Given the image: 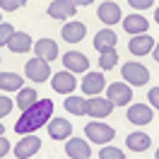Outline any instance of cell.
I'll list each match as a JSON object with an SVG mask.
<instances>
[{
  "instance_id": "cell-1",
  "label": "cell",
  "mask_w": 159,
  "mask_h": 159,
  "mask_svg": "<svg viewBox=\"0 0 159 159\" xmlns=\"http://www.w3.org/2000/svg\"><path fill=\"white\" fill-rule=\"evenodd\" d=\"M51 116H53V101L41 99V101H36L34 106H29L27 111H22L20 120L15 123V133H17V135L34 133V130H39L41 125H48Z\"/></svg>"
},
{
  "instance_id": "cell-2",
  "label": "cell",
  "mask_w": 159,
  "mask_h": 159,
  "mask_svg": "<svg viewBox=\"0 0 159 159\" xmlns=\"http://www.w3.org/2000/svg\"><path fill=\"white\" fill-rule=\"evenodd\" d=\"M120 75L128 84H135V87H142V84L149 82V70L145 65H140V63H125L120 68Z\"/></svg>"
},
{
  "instance_id": "cell-3",
  "label": "cell",
  "mask_w": 159,
  "mask_h": 159,
  "mask_svg": "<svg viewBox=\"0 0 159 159\" xmlns=\"http://www.w3.org/2000/svg\"><path fill=\"white\" fill-rule=\"evenodd\" d=\"M24 72H27V77H29L31 82H46V80L51 77V65L41 58H31V60H27Z\"/></svg>"
},
{
  "instance_id": "cell-4",
  "label": "cell",
  "mask_w": 159,
  "mask_h": 159,
  "mask_svg": "<svg viewBox=\"0 0 159 159\" xmlns=\"http://www.w3.org/2000/svg\"><path fill=\"white\" fill-rule=\"evenodd\" d=\"M84 133H87L89 142H99V145L111 142V140H113V135H116V130L111 128V125H106V123H87Z\"/></svg>"
},
{
  "instance_id": "cell-5",
  "label": "cell",
  "mask_w": 159,
  "mask_h": 159,
  "mask_svg": "<svg viewBox=\"0 0 159 159\" xmlns=\"http://www.w3.org/2000/svg\"><path fill=\"white\" fill-rule=\"evenodd\" d=\"M106 94H109V101L113 106H125V104L133 101V89H130V84H120V82L109 84Z\"/></svg>"
},
{
  "instance_id": "cell-6",
  "label": "cell",
  "mask_w": 159,
  "mask_h": 159,
  "mask_svg": "<svg viewBox=\"0 0 159 159\" xmlns=\"http://www.w3.org/2000/svg\"><path fill=\"white\" fill-rule=\"evenodd\" d=\"M111 111H113V104H111L109 99H101V97H92L89 101H87V116H92V118H106V116H111Z\"/></svg>"
},
{
  "instance_id": "cell-7",
  "label": "cell",
  "mask_w": 159,
  "mask_h": 159,
  "mask_svg": "<svg viewBox=\"0 0 159 159\" xmlns=\"http://www.w3.org/2000/svg\"><path fill=\"white\" fill-rule=\"evenodd\" d=\"M39 149H41V140L34 138V135H27V138H22L20 142H17L15 157H17V159H29V157H34Z\"/></svg>"
},
{
  "instance_id": "cell-8",
  "label": "cell",
  "mask_w": 159,
  "mask_h": 159,
  "mask_svg": "<svg viewBox=\"0 0 159 159\" xmlns=\"http://www.w3.org/2000/svg\"><path fill=\"white\" fill-rule=\"evenodd\" d=\"M63 65L68 68V72H87L89 68V58L84 53H77V51H68L63 56Z\"/></svg>"
},
{
  "instance_id": "cell-9",
  "label": "cell",
  "mask_w": 159,
  "mask_h": 159,
  "mask_svg": "<svg viewBox=\"0 0 159 159\" xmlns=\"http://www.w3.org/2000/svg\"><path fill=\"white\" fill-rule=\"evenodd\" d=\"M65 152H68L70 159H89L92 157L89 142H84V140H80V138H68V142H65Z\"/></svg>"
},
{
  "instance_id": "cell-10",
  "label": "cell",
  "mask_w": 159,
  "mask_h": 159,
  "mask_svg": "<svg viewBox=\"0 0 159 159\" xmlns=\"http://www.w3.org/2000/svg\"><path fill=\"white\" fill-rule=\"evenodd\" d=\"M77 12V5L72 0H53L48 5V15L53 20H68Z\"/></svg>"
},
{
  "instance_id": "cell-11",
  "label": "cell",
  "mask_w": 159,
  "mask_h": 159,
  "mask_svg": "<svg viewBox=\"0 0 159 159\" xmlns=\"http://www.w3.org/2000/svg\"><path fill=\"white\" fill-rule=\"evenodd\" d=\"M51 87H53V92H58V94H70V92L77 87V80H75L72 72H58V75L51 77Z\"/></svg>"
},
{
  "instance_id": "cell-12",
  "label": "cell",
  "mask_w": 159,
  "mask_h": 159,
  "mask_svg": "<svg viewBox=\"0 0 159 159\" xmlns=\"http://www.w3.org/2000/svg\"><path fill=\"white\" fill-rule=\"evenodd\" d=\"M34 53H36V58L51 63V60L58 58V46H56L53 39H39L36 43H34Z\"/></svg>"
},
{
  "instance_id": "cell-13",
  "label": "cell",
  "mask_w": 159,
  "mask_h": 159,
  "mask_svg": "<svg viewBox=\"0 0 159 159\" xmlns=\"http://www.w3.org/2000/svg\"><path fill=\"white\" fill-rule=\"evenodd\" d=\"M104 87H106V80H104L101 72H87L84 80H82V92H87L92 97H99Z\"/></svg>"
},
{
  "instance_id": "cell-14",
  "label": "cell",
  "mask_w": 159,
  "mask_h": 159,
  "mask_svg": "<svg viewBox=\"0 0 159 159\" xmlns=\"http://www.w3.org/2000/svg\"><path fill=\"white\" fill-rule=\"evenodd\" d=\"M48 135L53 140H68L72 135V123L65 118H51L48 120Z\"/></svg>"
},
{
  "instance_id": "cell-15",
  "label": "cell",
  "mask_w": 159,
  "mask_h": 159,
  "mask_svg": "<svg viewBox=\"0 0 159 159\" xmlns=\"http://www.w3.org/2000/svg\"><path fill=\"white\" fill-rule=\"evenodd\" d=\"M154 39L152 36H147V34H142V36H133L130 39V43H128V48H130V53L133 56H147V53H152L154 51Z\"/></svg>"
},
{
  "instance_id": "cell-16",
  "label": "cell",
  "mask_w": 159,
  "mask_h": 159,
  "mask_svg": "<svg viewBox=\"0 0 159 159\" xmlns=\"http://www.w3.org/2000/svg\"><path fill=\"white\" fill-rule=\"evenodd\" d=\"M128 120L135 125H147V123H152V109L147 104H133L128 109Z\"/></svg>"
},
{
  "instance_id": "cell-17",
  "label": "cell",
  "mask_w": 159,
  "mask_h": 159,
  "mask_svg": "<svg viewBox=\"0 0 159 159\" xmlns=\"http://www.w3.org/2000/svg\"><path fill=\"white\" fill-rule=\"evenodd\" d=\"M116 41L118 39H116V34L111 29H101L99 34L94 36V48L104 56V53H109V51H116Z\"/></svg>"
},
{
  "instance_id": "cell-18",
  "label": "cell",
  "mask_w": 159,
  "mask_h": 159,
  "mask_svg": "<svg viewBox=\"0 0 159 159\" xmlns=\"http://www.w3.org/2000/svg\"><path fill=\"white\" fill-rule=\"evenodd\" d=\"M7 48H10L12 53H27V51L34 48V41H31L29 34H24V31H15L12 39L7 41Z\"/></svg>"
},
{
  "instance_id": "cell-19",
  "label": "cell",
  "mask_w": 159,
  "mask_h": 159,
  "mask_svg": "<svg viewBox=\"0 0 159 159\" xmlns=\"http://www.w3.org/2000/svg\"><path fill=\"white\" fill-rule=\"evenodd\" d=\"M84 34H87V27L82 22H68L63 27V41H68V43H80L84 39Z\"/></svg>"
},
{
  "instance_id": "cell-20",
  "label": "cell",
  "mask_w": 159,
  "mask_h": 159,
  "mask_svg": "<svg viewBox=\"0 0 159 159\" xmlns=\"http://www.w3.org/2000/svg\"><path fill=\"white\" fill-rule=\"evenodd\" d=\"M99 20L104 24H118V20H120L118 2H101L99 5Z\"/></svg>"
},
{
  "instance_id": "cell-21",
  "label": "cell",
  "mask_w": 159,
  "mask_h": 159,
  "mask_svg": "<svg viewBox=\"0 0 159 159\" xmlns=\"http://www.w3.org/2000/svg\"><path fill=\"white\" fill-rule=\"evenodd\" d=\"M123 29L128 31V34H135V36H142L145 31H147V20L142 17V15H130L123 20Z\"/></svg>"
},
{
  "instance_id": "cell-22",
  "label": "cell",
  "mask_w": 159,
  "mask_h": 159,
  "mask_svg": "<svg viewBox=\"0 0 159 159\" xmlns=\"http://www.w3.org/2000/svg\"><path fill=\"white\" fill-rule=\"evenodd\" d=\"M36 101H39V94H36L34 87H22V89L17 92V101H15V104H17L22 111H27L29 106H34Z\"/></svg>"
},
{
  "instance_id": "cell-23",
  "label": "cell",
  "mask_w": 159,
  "mask_h": 159,
  "mask_svg": "<svg viewBox=\"0 0 159 159\" xmlns=\"http://www.w3.org/2000/svg\"><path fill=\"white\" fill-rule=\"evenodd\" d=\"M125 145H128V149H133V152H145V149H149L152 140H149V135H145V133H130L128 140H125Z\"/></svg>"
},
{
  "instance_id": "cell-24",
  "label": "cell",
  "mask_w": 159,
  "mask_h": 159,
  "mask_svg": "<svg viewBox=\"0 0 159 159\" xmlns=\"http://www.w3.org/2000/svg\"><path fill=\"white\" fill-rule=\"evenodd\" d=\"M22 77L17 72H0V89L5 92H20L22 89Z\"/></svg>"
},
{
  "instance_id": "cell-25",
  "label": "cell",
  "mask_w": 159,
  "mask_h": 159,
  "mask_svg": "<svg viewBox=\"0 0 159 159\" xmlns=\"http://www.w3.org/2000/svg\"><path fill=\"white\" fill-rule=\"evenodd\" d=\"M63 106H65L70 113H75V116H84V113H87V101L80 99V97H68Z\"/></svg>"
},
{
  "instance_id": "cell-26",
  "label": "cell",
  "mask_w": 159,
  "mask_h": 159,
  "mask_svg": "<svg viewBox=\"0 0 159 159\" xmlns=\"http://www.w3.org/2000/svg\"><path fill=\"white\" fill-rule=\"evenodd\" d=\"M99 65H101V70H111V68H116L118 65V53L116 51H109V53H104L99 58Z\"/></svg>"
},
{
  "instance_id": "cell-27",
  "label": "cell",
  "mask_w": 159,
  "mask_h": 159,
  "mask_svg": "<svg viewBox=\"0 0 159 159\" xmlns=\"http://www.w3.org/2000/svg\"><path fill=\"white\" fill-rule=\"evenodd\" d=\"M99 159H125V154H123L118 147H109V145H106V147L99 152Z\"/></svg>"
},
{
  "instance_id": "cell-28",
  "label": "cell",
  "mask_w": 159,
  "mask_h": 159,
  "mask_svg": "<svg viewBox=\"0 0 159 159\" xmlns=\"http://www.w3.org/2000/svg\"><path fill=\"white\" fill-rule=\"evenodd\" d=\"M12 34H15V27L7 24V22H2V24H0V46H7V41L12 39Z\"/></svg>"
},
{
  "instance_id": "cell-29",
  "label": "cell",
  "mask_w": 159,
  "mask_h": 159,
  "mask_svg": "<svg viewBox=\"0 0 159 159\" xmlns=\"http://www.w3.org/2000/svg\"><path fill=\"white\" fill-rule=\"evenodd\" d=\"M0 7L12 12V10H17V7H24V0H0Z\"/></svg>"
},
{
  "instance_id": "cell-30",
  "label": "cell",
  "mask_w": 159,
  "mask_h": 159,
  "mask_svg": "<svg viewBox=\"0 0 159 159\" xmlns=\"http://www.w3.org/2000/svg\"><path fill=\"white\" fill-rule=\"evenodd\" d=\"M12 106H15V101H10L7 97H0V118H5L12 111Z\"/></svg>"
},
{
  "instance_id": "cell-31",
  "label": "cell",
  "mask_w": 159,
  "mask_h": 159,
  "mask_svg": "<svg viewBox=\"0 0 159 159\" xmlns=\"http://www.w3.org/2000/svg\"><path fill=\"white\" fill-rule=\"evenodd\" d=\"M149 104H152V106H154V109L159 111V87H154V89H149Z\"/></svg>"
},
{
  "instance_id": "cell-32",
  "label": "cell",
  "mask_w": 159,
  "mask_h": 159,
  "mask_svg": "<svg viewBox=\"0 0 159 159\" xmlns=\"http://www.w3.org/2000/svg\"><path fill=\"white\" fill-rule=\"evenodd\" d=\"M130 7L145 10V7H152V0H130Z\"/></svg>"
},
{
  "instance_id": "cell-33",
  "label": "cell",
  "mask_w": 159,
  "mask_h": 159,
  "mask_svg": "<svg viewBox=\"0 0 159 159\" xmlns=\"http://www.w3.org/2000/svg\"><path fill=\"white\" fill-rule=\"evenodd\" d=\"M7 152H10V142L5 140V135H0V159L5 157Z\"/></svg>"
},
{
  "instance_id": "cell-34",
  "label": "cell",
  "mask_w": 159,
  "mask_h": 159,
  "mask_svg": "<svg viewBox=\"0 0 159 159\" xmlns=\"http://www.w3.org/2000/svg\"><path fill=\"white\" fill-rule=\"evenodd\" d=\"M152 56H154V60H157V63H159V43H157V48L152 51Z\"/></svg>"
},
{
  "instance_id": "cell-35",
  "label": "cell",
  "mask_w": 159,
  "mask_h": 159,
  "mask_svg": "<svg viewBox=\"0 0 159 159\" xmlns=\"http://www.w3.org/2000/svg\"><path fill=\"white\" fill-rule=\"evenodd\" d=\"M2 133H5V125H2V123H0V135H2Z\"/></svg>"
},
{
  "instance_id": "cell-36",
  "label": "cell",
  "mask_w": 159,
  "mask_h": 159,
  "mask_svg": "<svg viewBox=\"0 0 159 159\" xmlns=\"http://www.w3.org/2000/svg\"><path fill=\"white\" fill-rule=\"evenodd\" d=\"M157 24H159V7H157Z\"/></svg>"
},
{
  "instance_id": "cell-37",
  "label": "cell",
  "mask_w": 159,
  "mask_h": 159,
  "mask_svg": "<svg viewBox=\"0 0 159 159\" xmlns=\"http://www.w3.org/2000/svg\"><path fill=\"white\" fill-rule=\"evenodd\" d=\"M154 159H159V149H157V154H154Z\"/></svg>"
}]
</instances>
